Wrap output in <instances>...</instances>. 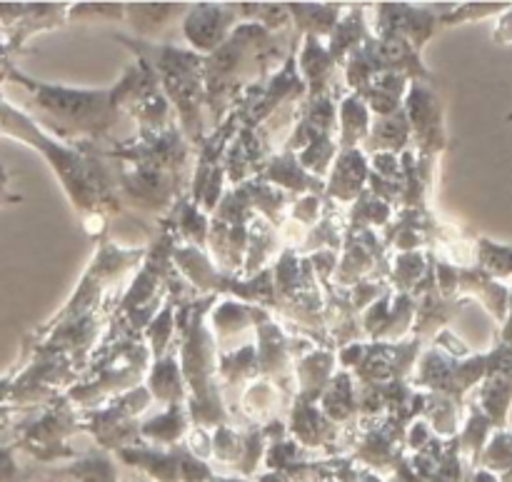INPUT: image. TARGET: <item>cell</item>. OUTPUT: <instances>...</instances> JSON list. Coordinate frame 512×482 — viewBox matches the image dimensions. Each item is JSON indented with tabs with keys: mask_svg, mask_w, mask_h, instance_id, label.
Instances as JSON below:
<instances>
[{
	"mask_svg": "<svg viewBox=\"0 0 512 482\" xmlns=\"http://www.w3.org/2000/svg\"><path fill=\"white\" fill-rule=\"evenodd\" d=\"M512 468V433L508 430H500L493 438V443L488 445V450L483 453V470L488 473H505Z\"/></svg>",
	"mask_w": 512,
	"mask_h": 482,
	"instance_id": "obj_2",
	"label": "cell"
},
{
	"mask_svg": "<svg viewBox=\"0 0 512 482\" xmlns=\"http://www.w3.org/2000/svg\"><path fill=\"white\" fill-rule=\"evenodd\" d=\"M510 398H512V370H500V373L493 375L490 383L483 388L485 408H488L490 420H493L498 428H503L505 425Z\"/></svg>",
	"mask_w": 512,
	"mask_h": 482,
	"instance_id": "obj_1",
	"label": "cell"
},
{
	"mask_svg": "<svg viewBox=\"0 0 512 482\" xmlns=\"http://www.w3.org/2000/svg\"><path fill=\"white\" fill-rule=\"evenodd\" d=\"M473 482H500V480L495 478L493 473H488V470H480V473H475Z\"/></svg>",
	"mask_w": 512,
	"mask_h": 482,
	"instance_id": "obj_6",
	"label": "cell"
},
{
	"mask_svg": "<svg viewBox=\"0 0 512 482\" xmlns=\"http://www.w3.org/2000/svg\"><path fill=\"white\" fill-rule=\"evenodd\" d=\"M0 105H3V98H0Z\"/></svg>",
	"mask_w": 512,
	"mask_h": 482,
	"instance_id": "obj_9",
	"label": "cell"
},
{
	"mask_svg": "<svg viewBox=\"0 0 512 482\" xmlns=\"http://www.w3.org/2000/svg\"><path fill=\"white\" fill-rule=\"evenodd\" d=\"M220 482H240V480H220Z\"/></svg>",
	"mask_w": 512,
	"mask_h": 482,
	"instance_id": "obj_8",
	"label": "cell"
},
{
	"mask_svg": "<svg viewBox=\"0 0 512 482\" xmlns=\"http://www.w3.org/2000/svg\"><path fill=\"white\" fill-rule=\"evenodd\" d=\"M500 482H512V468H510V470H505V473H503V480H500Z\"/></svg>",
	"mask_w": 512,
	"mask_h": 482,
	"instance_id": "obj_7",
	"label": "cell"
},
{
	"mask_svg": "<svg viewBox=\"0 0 512 482\" xmlns=\"http://www.w3.org/2000/svg\"><path fill=\"white\" fill-rule=\"evenodd\" d=\"M15 473V460H13V450L10 448H0V482H13Z\"/></svg>",
	"mask_w": 512,
	"mask_h": 482,
	"instance_id": "obj_3",
	"label": "cell"
},
{
	"mask_svg": "<svg viewBox=\"0 0 512 482\" xmlns=\"http://www.w3.org/2000/svg\"><path fill=\"white\" fill-rule=\"evenodd\" d=\"M495 40L498 43H512V10H508L505 18L500 20L498 30H495Z\"/></svg>",
	"mask_w": 512,
	"mask_h": 482,
	"instance_id": "obj_4",
	"label": "cell"
},
{
	"mask_svg": "<svg viewBox=\"0 0 512 482\" xmlns=\"http://www.w3.org/2000/svg\"><path fill=\"white\" fill-rule=\"evenodd\" d=\"M15 200H20V198L18 195L8 193V173H5V168H0V205L15 203Z\"/></svg>",
	"mask_w": 512,
	"mask_h": 482,
	"instance_id": "obj_5",
	"label": "cell"
}]
</instances>
